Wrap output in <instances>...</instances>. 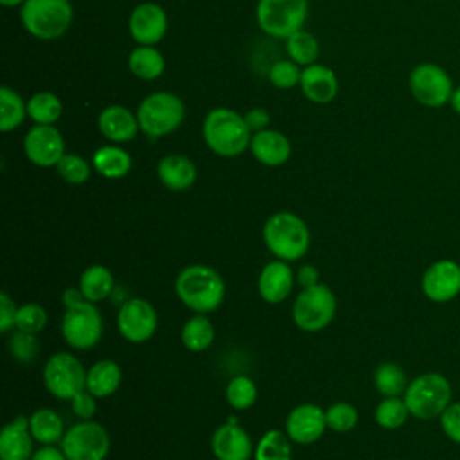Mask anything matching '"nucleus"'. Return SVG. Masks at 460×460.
Masks as SVG:
<instances>
[{
	"instance_id": "obj_1",
	"label": "nucleus",
	"mask_w": 460,
	"mask_h": 460,
	"mask_svg": "<svg viewBox=\"0 0 460 460\" xmlns=\"http://www.w3.org/2000/svg\"><path fill=\"white\" fill-rule=\"evenodd\" d=\"M174 289L183 305L198 314H207L221 305L226 286L212 266L190 264L178 273Z\"/></svg>"
},
{
	"instance_id": "obj_2",
	"label": "nucleus",
	"mask_w": 460,
	"mask_h": 460,
	"mask_svg": "<svg viewBox=\"0 0 460 460\" xmlns=\"http://www.w3.org/2000/svg\"><path fill=\"white\" fill-rule=\"evenodd\" d=\"M203 140L207 147L223 158H234L250 149L252 131L244 115L230 108H214L203 120Z\"/></svg>"
},
{
	"instance_id": "obj_3",
	"label": "nucleus",
	"mask_w": 460,
	"mask_h": 460,
	"mask_svg": "<svg viewBox=\"0 0 460 460\" xmlns=\"http://www.w3.org/2000/svg\"><path fill=\"white\" fill-rule=\"evenodd\" d=\"M266 248L280 261L293 262L305 255L311 244V234L302 217L293 212L271 214L262 228Z\"/></svg>"
},
{
	"instance_id": "obj_4",
	"label": "nucleus",
	"mask_w": 460,
	"mask_h": 460,
	"mask_svg": "<svg viewBox=\"0 0 460 460\" xmlns=\"http://www.w3.org/2000/svg\"><path fill=\"white\" fill-rule=\"evenodd\" d=\"M20 20L31 36L50 41L70 29L74 9L70 0H25L20 7Z\"/></svg>"
},
{
	"instance_id": "obj_5",
	"label": "nucleus",
	"mask_w": 460,
	"mask_h": 460,
	"mask_svg": "<svg viewBox=\"0 0 460 460\" xmlns=\"http://www.w3.org/2000/svg\"><path fill=\"white\" fill-rule=\"evenodd\" d=\"M137 119L144 135L160 138L181 126L185 119V104L171 92H153L140 101Z\"/></svg>"
},
{
	"instance_id": "obj_6",
	"label": "nucleus",
	"mask_w": 460,
	"mask_h": 460,
	"mask_svg": "<svg viewBox=\"0 0 460 460\" xmlns=\"http://www.w3.org/2000/svg\"><path fill=\"white\" fill-rule=\"evenodd\" d=\"M402 399L410 415L424 420L435 419L451 404V385L442 374L426 372L408 383Z\"/></svg>"
},
{
	"instance_id": "obj_7",
	"label": "nucleus",
	"mask_w": 460,
	"mask_h": 460,
	"mask_svg": "<svg viewBox=\"0 0 460 460\" xmlns=\"http://www.w3.org/2000/svg\"><path fill=\"white\" fill-rule=\"evenodd\" d=\"M307 13V0H259L255 20L264 34L286 40L304 27Z\"/></svg>"
},
{
	"instance_id": "obj_8",
	"label": "nucleus",
	"mask_w": 460,
	"mask_h": 460,
	"mask_svg": "<svg viewBox=\"0 0 460 460\" xmlns=\"http://www.w3.org/2000/svg\"><path fill=\"white\" fill-rule=\"evenodd\" d=\"M293 322L305 332L325 329L336 314V296L329 286L318 282L304 288L293 302Z\"/></svg>"
},
{
	"instance_id": "obj_9",
	"label": "nucleus",
	"mask_w": 460,
	"mask_h": 460,
	"mask_svg": "<svg viewBox=\"0 0 460 460\" xmlns=\"http://www.w3.org/2000/svg\"><path fill=\"white\" fill-rule=\"evenodd\" d=\"M43 383L56 399L70 401L86 388V370L74 354L56 352L43 367Z\"/></svg>"
},
{
	"instance_id": "obj_10",
	"label": "nucleus",
	"mask_w": 460,
	"mask_h": 460,
	"mask_svg": "<svg viewBox=\"0 0 460 460\" xmlns=\"http://www.w3.org/2000/svg\"><path fill=\"white\" fill-rule=\"evenodd\" d=\"M61 449L68 460H104L110 451V435L102 424L81 420L65 431Z\"/></svg>"
},
{
	"instance_id": "obj_11",
	"label": "nucleus",
	"mask_w": 460,
	"mask_h": 460,
	"mask_svg": "<svg viewBox=\"0 0 460 460\" xmlns=\"http://www.w3.org/2000/svg\"><path fill=\"white\" fill-rule=\"evenodd\" d=\"M65 341L77 350H86L97 345L102 334V318L99 309L84 300L74 307H66L61 322Z\"/></svg>"
},
{
	"instance_id": "obj_12",
	"label": "nucleus",
	"mask_w": 460,
	"mask_h": 460,
	"mask_svg": "<svg viewBox=\"0 0 460 460\" xmlns=\"http://www.w3.org/2000/svg\"><path fill=\"white\" fill-rule=\"evenodd\" d=\"M410 92L417 102L428 108H440L451 101L453 81L449 74L433 63L417 65L410 74Z\"/></svg>"
},
{
	"instance_id": "obj_13",
	"label": "nucleus",
	"mask_w": 460,
	"mask_h": 460,
	"mask_svg": "<svg viewBox=\"0 0 460 460\" xmlns=\"http://www.w3.org/2000/svg\"><path fill=\"white\" fill-rule=\"evenodd\" d=\"M117 327L124 340L144 343L156 332L158 314L144 298H128L117 314Z\"/></svg>"
},
{
	"instance_id": "obj_14",
	"label": "nucleus",
	"mask_w": 460,
	"mask_h": 460,
	"mask_svg": "<svg viewBox=\"0 0 460 460\" xmlns=\"http://www.w3.org/2000/svg\"><path fill=\"white\" fill-rule=\"evenodd\" d=\"M23 153L38 167H56L65 155V138L54 126L34 124L23 135Z\"/></svg>"
},
{
	"instance_id": "obj_15",
	"label": "nucleus",
	"mask_w": 460,
	"mask_h": 460,
	"mask_svg": "<svg viewBox=\"0 0 460 460\" xmlns=\"http://www.w3.org/2000/svg\"><path fill=\"white\" fill-rule=\"evenodd\" d=\"M167 14L155 2H142L133 7L128 18L129 36L138 45H156L167 32Z\"/></svg>"
},
{
	"instance_id": "obj_16",
	"label": "nucleus",
	"mask_w": 460,
	"mask_h": 460,
	"mask_svg": "<svg viewBox=\"0 0 460 460\" xmlns=\"http://www.w3.org/2000/svg\"><path fill=\"white\" fill-rule=\"evenodd\" d=\"M422 293L437 304L453 300L460 293V266L455 261L440 259L431 262L422 275Z\"/></svg>"
},
{
	"instance_id": "obj_17",
	"label": "nucleus",
	"mask_w": 460,
	"mask_h": 460,
	"mask_svg": "<svg viewBox=\"0 0 460 460\" xmlns=\"http://www.w3.org/2000/svg\"><path fill=\"white\" fill-rule=\"evenodd\" d=\"M325 428V410L311 402L295 406L286 419V433L291 438V442L296 444L316 442L323 435Z\"/></svg>"
},
{
	"instance_id": "obj_18",
	"label": "nucleus",
	"mask_w": 460,
	"mask_h": 460,
	"mask_svg": "<svg viewBox=\"0 0 460 460\" xmlns=\"http://www.w3.org/2000/svg\"><path fill=\"white\" fill-rule=\"evenodd\" d=\"M210 449L217 460H250L253 453L250 435L239 424L228 420L212 433Z\"/></svg>"
},
{
	"instance_id": "obj_19",
	"label": "nucleus",
	"mask_w": 460,
	"mask_h": 460,
	"mask_svg": "<svg viewBox=\"0 0 460 460\" xmlns=\"http://www.w3.org/2000/svg\"><path fill=\"white\" fill-rule=\"evenodd\" d=\"M97 128L101 135L113 144L129 142L140 131L137 113L120 104L106 106L97 117Z\"/></svg>"
},
{
	"instance_id": "obj_20",
	"label": "nucleus",
	"mask_w": 460,
	"mask_h": 460,
	"mask_svg": "<svg viewBox=\"0 0 460 460\" xmlns=\"http://www.w3.org/2000/svg\"><path fill=\"white\" fill-rule=\"evenodd\" d=\"M250 151L257 162L268 167H279L291 156V142L279 129H262L252 133Z\"/></svg>"
},
{
	"instance_id": "obj_21",
	"label": "nucleus",
	"mask_w": 460,
	"mask_h": 460,
	"mask_svg": "<svg viewBox=\"0 0 460 460\" xmlns=\"http://www.w3.org/2000/svg\"><path fill=\"white\" fill-rule=\"evenodd\" d=\"M300 90L304 97L314 104H329L338 93V77L332 68L313 63L302 68Z\"/></svg>"
},
{
	"instance_id": "obj_22",
	"label": "nucleus",
	"mask_w": 460,
	"mask_h": 460,
	"mask_svg": "<svg viewBox=\"0 0 460 460\" xmlns=\"http://www.w3.org/2000/svg\"><path fill=\"white\" fill-rule=\"evenodd\" d=\"M32 440L29 419L14 417L0 431V460H31L34 455Z\"/></svg>"
},
{
	"instance_id": "obj_23",
	"label": "nucleus",
	"mask_w": 460,
	"mask_h": 460,
	"mask_svg": "<svg viewBox=\"0 0 460 460\" xmlns=\"http://www.w3.org/2000/svg\"><path fill=\"white\" fill-rule=\"evenodd\" d=\"M259 295L268 304L284 302L293 289V271L286 261L268 262L259 273L257 280Z\"/></svg>"
},
{
	"instance_id": "obj_24",
	"label": "nucleus",
	"mask_w": 460,
	"mask_h": 460,
	"mask_svg": "<svg viewBox=\"0 0 460 460\" xmlns=\"http://www.w3.org/2000/svg\"><path fill=\"white\" fill-rule=\"evenodd\" d=\"M156 174L158 180L162 181V185L169 190L174 192H181L187 190L194 185L198 171L194 162L180 153H172V155H165L156 167Z\"/></svg>"
},
{
	"instance_id": "obj_25",
	"label": "nucleus",
	"mask_w": 460,
	"mask_h": 460,
	"mask_svg": "<svg viewBox=\"0 0 460 460\" xmlns=\"http://www.w3.org/2000/svg\"><path fill=\"white\" fill-rule=\"evenodd\" d=\"M122 381V370L120 367L111 359H101L95 361L86 370V390L93 394L97 399L110 397L117 392Z\"/></svg>"
},
{
	"instance_id": "obj_26",
	"label": "nucleus",
	"mask_w": 460,
	"mask_h": 460,
	"mask_svg": "<svg viewBox=\"0 0 460 460\" xmlns=\"http://www.w3.org/2000/svg\"><path fill=\"white\" fill-rule=\"evenodd\" d=\"M129 72L142 81H155L165 70V59L155 45H137L128 56Z\"/></svg>"
},
{
	"instance_id": "obj_27",
	"label": "nucleus",
	"mask_w": 460,
	"mask_h": 460,
	"mask_svg": "<svg viewBox=\"0 0 460 460\" xmlns=\"http://www.w3.org/2000/svg\"><path fill=\"white\" fill-rule=\"evenodd\" d=\"M131 155L115 144L99 147L92 156V167L108 180L126 176L131 169Z\"/></svg>"
},
{
	"instance_id": "obj_28",
	"label": "nucleus",
	"mask_w": 460,
	"mask_h": 460,
	"mask_svg": "<svg viewBox=\"0 0 460 460\" xmlns=\"http://www.w3.org/2000/svg\"><path fill=\"white\" fill-rule=\"evenodd\" d=\"M29 429L36 442L43 446H54L61 442L63 431V419L52 408H38L29 417Z\"/></svg>"
},
{
	"instance_id": "obj_29",
	"label": "nucleus",
	"mask_w": 460,
	"mask_h": 460,
	"mask_svg": "<svg viewBox=\"0 0 460 460\" xmlns=\"http://www.w3.org/2000/svg\"><path fill=\"white\" fill-rule=\"evenodd\" d=\"M113 286H115L113 273L102 264L88 266L79 277V289L84 300L92 304L108 298L113 291Z\"/></svg>"
},
{
	"instance_id": "obj_30",
	"label": "nucleus",
	"mask_w": 460,
	"mask_h": 460,
	"mask_svg": "<svg viewBox=\"0 0 460 460\" xmlns=\"http://www.w3.org/2000/svg\"><path fill=\"white\" fill-rule=\"evenodd\" d=\"M214 325L205 314H198L189 318L185 325L181 327V343L185 349L192 352H203L207 350L214 341Z\"/></svg>"
},
{
	"instance_id": "obj_31",
	"label": "nucleus",
	"mask_w": 460,
	"mask_h": 460,
	"mask_svg": "<svg viewBox=\"0 0 460 460\" xmlns=\"http://www.w3.org/2000/svg\"><path fill=\"white\" fill-rule=\"evenodd\" d=\"M63 113L61 99L52 92H36L27 101V115L34 124L54 126Z\"/></svg>"
},
{
	"instance_id": "obj_32",
	"label": "nucleus",
	"mask_w": 460,
	"mask_h": 460,
	"mask_svg": "<svg viewBox=\"0 0 460 460\" xmlns=\"http://www.w3.org/2000/svg\"><path fill=\"white\" fill-rule=\"evenodd\" d=\"M27 115V102L22 99L18 92L9 86L0 88V129L9 133L22 126Z\"/></svg>"
},
{
	"instance_id": "obj_33",
	"label": "nucleus",
	"mask_w": 460,
	"mask_h": 460,
	"mask_svg": "<svg viewBox=\"0 0 460 460\" xmlns=\"http://www.w3.org/2000/svg\"><path fill=\"white\" fill-rule=\"evenodd\" d=\"M286 50H288L289 59H293L296 65H300L304 68V66L316 63L320 47H318V40L314 34L300 29L286 38Z\"/></svg>"
},
{
	"instance_id": "obj_34",
	"label": "nucleus",
	"mask_w": 460,
	"mask_h": 460,
	"mask_svg": "<svg viewBox=\"0 0 460 460\" xmlns=\"http://www.w3.org/2000/svg\"><path fill=\"white\" fill-rule=\"evenodd\" d=\"M374 385L376 390L385 397H397L404 394L408 386V379L404 370L392 361L381 363L374 372Z\"/></svg>"
},
{
	"instance_id": "obj_35",
	"label": "nucleus",
	"mask_w": 460,
	"mask_h": 460,
	"mask_svg": "<svg viewBox=\"0 0 460 460\" xmlns=\"http://www.w3.org/2000/svg\"><path fill=\"white\" fill-rule=\"evenodd\" d=\"M255 460H291V438L286 431L270 429L259 440Z\"/></svg>"
},
{
	"instance_id": "obj_36",
	"label": "nucleus",
	"mask_w": 460,
	"mask_h": 460,
	"mask_svg": "<svg viewBox=\"0 0 460 460\" xmlns=\"http://www.w3.org/2000/svg\"><path fill=\"white\" fill-rule=\"evenodd\" d=\"M225 399L234 410H248L257 401V386L248 376H235L226 385Z\"/></svg>"
},
{
	"instance_id": "obj_37",
	"label": "nucleus",
	"mask_w": 460,
	"mask_h": 460,
	"mask_svg": "<svg viewBox=\"0 0 460 460\" xmlns=\"http://www.w3.org/2000/svg\"><path fill=\"white\" fill-rule=\"evenodd\" d=\"M410 415V410L404 399L399 397H385L374 411L376 422L385 429H397L401 428Z\"/></svg>"
},
{
	"instance_id": "obj_38",
	"label": "nucleus",
	"mask_w": 460,
	"mask_h": 460,
	"mask_svg": "<svg viewBox=\"0 0 460 460\" xmlns=\"http://www.w3.org/2000/svg\"><path fill=\"white\" fill-rule=\"evenodd\" d=\"M58 174L70 185H81L90 178L92 167L90 164L75 153H65L63 158L56 165Z\"/></svg>"
},
{
	"instance_id": "obj_39",
	"label": "nucleus",
	"mask_w": 460,
	"mask_h": 460,
	"mask_svg": "<svg viewBox=\"0 0 460 460\" xmlns=\"http://www.w3.org/2000/svg\"><path fill=\"white\" fill-rule=\"evenodd\" d=\"M302 68L293 59H279L268 70L270 83L279 90H289L300 84Z\"/></svg>"
},
{
	"instance_id": "obj_40",
	"label": "nucleus",
	"mask_w": 460,
	"mask_h": 460,
	"mask_svg": "<svg viewBox=\"0 0 460 460\" xmlns=\"http://www.w3.org/2000/svg\"><path fill=\"white\" fill-rule=\"evenodd\" d=\"M325 420L332 431L345 433L358 424V410L350 402H334L325 410Z\"/></svg>"
},
{
	"instance_id": "obj_41",
	"label": "nucleus",
	"mask_w": 460,
	"mask_h": 460,
	"mask_svg": "<svg viewBox=\"0 0 460 460\" xmlns=\"http://www.w3.org/2000/svg\"><path fill=\"white\" fill-rule=\"evenodd\" d=\"M47 325V313L40 304H23L18 307L14 327L23 332L38 334Z\"/></svg>"
},
{
	"instance_id": "obj_42",
	"label": "nucleus",
	"mask_w": 460,
	"mask_h": 460,
	"mask_svg": "<svg viewBox=\"0 0 460 460\" xmlns=\"http://www.w3.org/2000/svg\"><path fill=\"white\" fill-rule=\"evenodd\" d=\"M9 352L16 361L31 363L40 352V341L36 340V334L18 331L9 340Z\"/></svg>"
},
{
	"instance_id": "obj_43",
	"label": "nucleus",
	"mask_w": 460,
	"mask_h": 460,
	"mask_svg": "<svg viewBox=\"0 0 460 460\" xmlns=\"http://www.w3.org/2000/svg\"><path fill=\"white\" fill-rule=\"evenodd\" d=\"M440 426L449 440L460 444V402H451L442 411Z\"/></svg>"
},
{
	"instance_id": "obj_44",
	"label": "nucleus",
	"mask_w": 460,
	"mask_h": 460,
	"mask_svg": "<svg viewBox=\"0 0 460 460\" xmlns=\"http://www.w3.org/2000/svg\"><path fill=\"white\" fill-rule=\"evenodd\" d=\"M95 395L90 394L86 388L81 390L77 395H74L70 399L72 402V411L75 417H79L81 420H92V417L95 415L97 410V402H95Z\"/></svg>"
},
{
	"instance_id": "obj_45",
	"label": "nucleus",
	"mask_w": 460,
	"mask_h": 460,
	"mask_svg": "<svg viewBox=\"0 0 460 460\" xmlns=\"http://www.w3.org/2000/svg\"><path fill=\"white\" fill-rule=\"evenodd\" d=\"M16 313H18V305L5 291H2L0 293V331L2 332H9L14 327Z\"/></svg>"
},
{
	"instance_id": "obj_46",
	"label": "nucleus",
	"mask_w": 460,
	"mask_h": 460,
	"mask_svg": "<svg viewBox=\"0 0 460 460\" xmlns=\"http://www.w3.org/2000/svg\"><path fill=\"white\" fill-rule=\"evenodd\" d=\"M244 120H246V126L250 128L252 133L268 129V126H270V111L266 108H261V106L252 108L250 111L244 113Z\"/></svg>"
},
{
	"instance_id": "obj_47",
	"label": "nucleus",
	"mask_w": 460,
	"mask_h": 460,
	"mask_svg": "<svg viewBox=\"0 0 460 460\" xmlns=\"http://www.w3.org/2000/svg\"><path fill=\"white\" fill-rule=\"evenodd\" d=\"M296 277H298V282H300V286H304V288H309V286H314V284H318L320 273H318V270H316L314 266H311V264H304V266H300V270H298Z\"/></svg>"
},
{
	"instance_id": "obj_48",
	"label": "nucleus",
	"mask_w": 460,
	"mask_h": 460,
	"mask_svg": "<svg viewBox=\"0 0 460 460\" xmlns=\"http://www.w3.org/2000/svg\"><path fill=\"white\" fill-rule=\"evenodd\" d=\"M31 460H68L63 453V449H58L54 446H43L38 451H34Z\"/></svg>"
},
{
	"instance_id": "obj_49",
	"label": "nucleus",
	"mask_w": 460,
	"mask_h": 460,
	"mask_svg": "<svg viewBox=\"0 0 460 460\" xmlns=\"http://www.w3.org/2000/svg\"><path fill=\"white\" fill-rule=\"evenodd\" d=\"M81 302H84V296H83V293H81V289L77 288H68V289H65V293H63V304H65V307H74V305H77V304H81Z\"/></svg>"
},
{
	"instance_id": "obj_50",
	"label": "nucleus",
	"mask_w": 460,
	"mask_h": 460,
	"mask_svg": "<svg viewBox=\"0 0 460 460\" xmlns=\"http://www.w3.org/2000/svg\"><path fill=\"white\" fill-rule=\"evenodd\" d=\"M449 104L453 106V110H455L456 113H460V86H456V88L453 90V95H451Z\"/></svg>"
},
{
	"instance_id": "obj_51",
	"label": "nucleus",
	"mask_w": 460,
	"mask_h": 460,
	"mask_svg": "<svg viewBox=\"0 0 460 460\" xmlns=\"http://www.w3.org/2000/svg\"><path fill=\"white\" fill-rule=\"evenodd\" d=\"M23 2H25V0H0V4H2L4 7H18V5L22 7Z\"/></svg>"
}]
</instances>
